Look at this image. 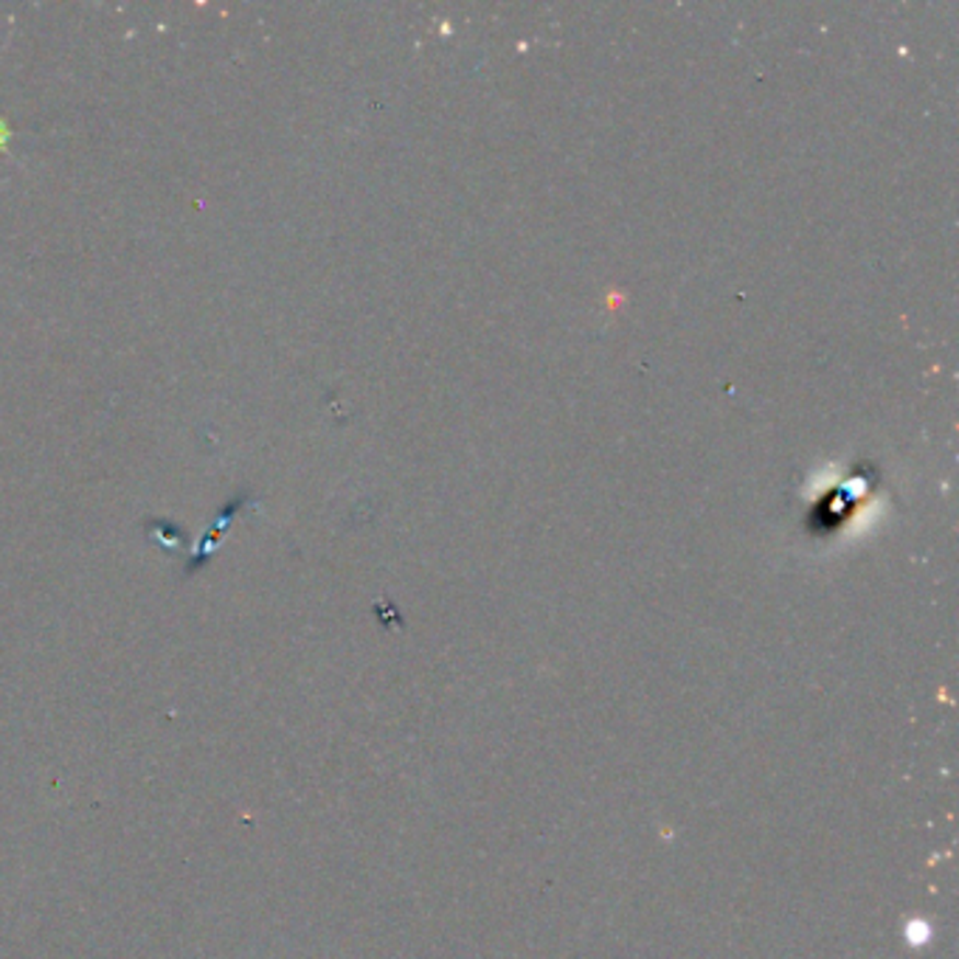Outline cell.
<instances>
[{
  "mask_svg": "<svg viewBox=\"0 0 959 959\" xmlns=\"http://www.w3.org/2000/svg\"><path fill=\"white\" fill-rule=\"evenodd\" d=\"M9 141H12V130H9V124L0 118V149H7Z\"/></svg>",
  "mask_w": 959,
  "mask_h": 959,
  "instance_id": "6da1fadb",
  "label": "cell"
}]
</instances>
